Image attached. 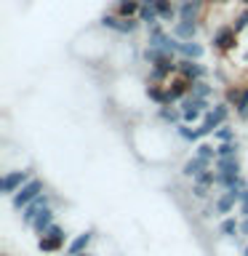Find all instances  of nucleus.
Listing matches in <instances>:
<instances>
[{
    "instance_id": "5",
    "label": "nucleus",
    "mask_w": 248,
    "mask_h": 256,
    "mask_svg": "<svg viewBox=\"0 0 248 256\" xmlns=\"http://www.w3.org/2000/svg\"><path fill=\"white\" fill-rule=\"evenodd\" d=\"M235 46H238V32H235L232 24H222V27L214 30V35H211V48H214V51L230 54Z\"/></svg>"
},
{
    "instance_id": "23",
    "label": "nucleus",
    "mask_w": 248,
    "mask_h": 256,
    "mask_svg": "<svg viewBox=\"0 0 248 256\" xmlns=\"http://www.w3.org/2000/svg\"><path fill=\"white\" fill-rule=\"evenodd\" d=\"M235 155H240V142L238 139L216 144V158H235Z\"/></svg>"
},
{
    "instance_id": "12",
    "label": "nucleus",
    "mask_w": 248,
    "mask_h": 256,
    "mask_svg": "<svg viewBox=\"0 0 248 256\" xmlns=\"http://www.w3.org/2000/svg\"><path fill=\"white\" fill-rule=\"evenodd\" d=\"M179 56H182V59L200 62L206 56V46L200 43V40H182V43H179Z\"/></svg>"
},
{
    "instance_id": "14",
    "label": "nucleus",
    "mask_w": 248,
    "mask_h": 256,
    "mask_svg": "<svg viewBox=\"0 0 248 256\" xmlns=\"http://www.w3.org/2000/svg\"><path fill=\"white\" fill-rule=\"evenodd\" d=\"M51 224H56V211H54L51 206H48V208H43V211L35 216V222L30 224V230L35 232V235H43V232L51 227Z\"/></svg>"
},
{
    "instance_id": "3",
    "label": "nucleus",
    "mask_w": 248,
    "mask_h": 256,
    "mask_svg": "<svg viewBox=\"0 0 248 256\" xmlns=\"http://www.w3.org/2000/svg\"><path fill=\"white\" fill-rule=\"evenodd\" d=\"M43 192H46V182H43V179H38V176H32V179H30V182L24 184V187L11 198V206L16 208V211H22V208H27L32 200H35L38 195H43Z\"/></svg>"
},
{
    "instance_id": "24",
    "label": "nucleus",
    "mask_w": 248,
    "mask_h": 256,
    "mask_svg": "<svg viewBox=\"0 0 248 256\" xmlns=\"http://www.w3.org/2000/svg\"><path fill=\"white\" fill-rule=\"evenodd\" d=\"M232 139H238L235 126H232V123H224V126H219V128L214 131V142H216V144H222V142H232Z\"/></svg>"
},
{
    "instance_id": "4",
    "label": "nucleus",
    "mask_w": 248,
    "mask_h": 256,
    "mask_svg": "<svg viewBox=\"0 0 248 256\" xmlns=\"http://www.w3.org/2000/svg\"><path fill=\"white\" fill-rule=\"evenodd\" d=\"M30 179H32V171H30V168H19V171H6V174H3V179H0V195L14 198L16 192H19Z\"/></svg>"
},
{
    "instance_id": "30",
    "label": "nucleus",
    "mask_w": 248,
    "mask_h": 256,
    "mask_svg": "<svg viewBox=\"0 0 248 256\" xmlns=\"http://www.w3.org/2000/svg\"><path fill=\"white\" fill-rule=\"evenodd\" d=\"M240 235L248 238V216H243V219H240Z\"/></svg>"
},
{
    "instance_id": "25",
    "label": "nucleus",
    "mask_w": 248,
    "mask_h": 256,
    "mask_svg": "<svg viewBox=\"0 0 248 256\" xmlns=\"http://www.w3.org/2000/svg\"><path fill=\"white\" fill-rule=\"evenodd\" d=\"M235 115L240 120H248V88H240V96L235 102Z\"/></svg>"
},
{
    "instance_id": "22",
    "label": "nucleus",
    "mask_w": 248,
    "mask_h": 256,
    "mask_svg": "<svg viewBox=\"0 0 248 256\" xmlns=\"http://www.w3.org/2000/svg\"><path fill=\"white\" fill-rule=\"evenodd\" d=\"M179 107H182V123H190V126H198L206 115V112L198 110V107H187V104H179Z\"/></svg>"
},
{
    "instance_id": "33",
    "label": "nucleus",
    "mask_w": 248,
    "mask_h": 256,
    "mask_svg": "<svg viewBox=\"0 0 248 256\" xmlns=\"http://www.w3.org/2000/svg\"><path fill=\"white\" fill-rule=\"evenodd\" d=\"M240 3H243V6H248V0H240Z\"/></svg>"
},
{
    "instance_id": "29",
    "label": "nucleus",
    "mask_w": 248,
    "mask_h": 256,
    "mask_svg": "<svg viewBox=\"0 0 248 256\" xmlns=\"http://www.w3.org/2000/svg\"><path fill=\"white\" fill-rule=\"evenodd\" d=\"M240 88H243V86H230L227 91H224V102L232 104V110H235V102H238V96H240Z\"/></svg>"
},
{
    "instance_id": "32",
    "label": "nucleus",
    "mask_w": 248,
    "mask_h": 256,
    "mask_svg": "<svg viewBox=\"0 0 248 256\" xmlns=\"http://www.w3.org/2000/svg\"><path fill=\"white\" fill-rule=\"evenodd\" d=\"M78 256H94V254H88V251H86V254H78Z\"/></svg>"
},
{
    "instance_id": "2",
    "label": "nucleus",
    "mask_w": 248,
    "mask_h": 256,
    "mask_svg": "<svg viewBox=\"0 0 248 256\" xmlns=\"http://www.w3.org/2000/svg\"><path fill=\"white\" fill-rule=\"evenodd\" d=\"M38 248L43 254H59L62 248H67V232L59 224H51L43 235H38Z\"/></svg>"
},
{
    "instance_id": "34",
    "label": "nucleus",
    "mask_w": 248,
    "mask_h": 256,
    "mask_svg": "<svg viewBox=\"0 0 248 256\" xmlns=\"http://www.w3.org/2000/svg\"><path fill=\"white\" fill-rule=\"evenodd\" d=\"M246 187H248V184H246Z\"/></svg>"
},
{
    "instance_id": "20",
    "label": "nucleus",
    "mask_w": 248,
    "mask_h": 256,
    "mask_svg": "<svg viewBox=\"0 0 248 256\" xmlns=\"http://www.w3.org/2000/svg\"><path fill=\"white\" fill-rule=\"evenodd\" d=\"M139 22L144 27H152V24H160V14H158V6H144L139 8Z\"/></svg>"
},
{
    "instance_id": "13",
    "label": "nucleus",
    "mask_w": 248,
    "mask_h": 256,
    "mask_svg": "<svg viewBox=\"0 0 248 256\" xmlns=\"http://www.w3.org/2000/svg\"><path fill=\"white\" fill-rule=\"evenodd\" d=\"M171 32H174L179 40H198L200 22H174V24H171Z\"/></svg>"
},
{
    "instance_id": "7",
    "label": "nucleus",
    "mask_w": 248,
    "mask_h": 256,
    "mask_svg": "<svg viewBox=\"0 0 248 256\" xmlns=\"http://www.w3.org/2000/svg\"><path fill=\"white\" fill-rule=\"evenodd\" d=\"M51 206V195H48V192H43V195H38L35 200H32V203L27 206V208H22V224L24 227H30L32 222H35V216L43 211V208H48Z\"/></svg>"
},
{
    "instance_id": "11",
    "label": "nucleus",
    "mask_w": 248,
    "mask_h": 256,
    "mask_svg": "<svg viewBox=\"0 0 248 256\" xmlns=\"http://www.w3.org/2000/svg\"><path fill=\"white\" fill-rule=\"evenodd\" d=\"M166 88H168V99H171V104H179V102L184 99V96L190 94L192 83H190V80H184V78L179 75V78H174Z\"/></svg>"
},
{
    "instance_id": "1",
    "label": "nucleus",
    "mask_w": 248,
    "mask_h": 256,
    "mask_svg": "<svg viewBox=\"0 0 248 256\" xmlns=\"http://www.w3.org/2000/svg\"><path fill=\"white\" fill-rule=\"evenodd\" d=\"M230 115H232V104H227V102H216L211 110L203 115V120L198 123V128H200V136H211L219 126H224V123H230Z\"/></svg>"
},
{
    "instance_id": "9",
    "label": "nucleus",
    "mask_w": 248,
    "mask_h": 256,
    "mask_svg": "<svg viewBox=\"0 0 248 256\" xmlns=\"http://www.w3.org/2000/svg\"><path fill=\"white\" fill-rule=\"evenodd\" d=\"M206 0H179V22H200Z\"/></svg>"
},
{
    "instance_id": "10",
    "label": "nucleus",
    "mask_w": 248,
    "mask_h": 256,
    "mask_svg": "<svg viewBox=\"0 0 248 256\" xmlns=\"http://www.w3.org/2000/svg\"><path fill=\"white\" fill-rule=\"evenodd\" d=\"M214 163H208V160L203 158H198V155H192L190 160H184V166H182V176L184 179H198L200 174L206 171V168H211Z\"/></svg>"
},
{
    "instance_id": "16",
    "label": "nucleus",
    "mask_w": 248,
    "mask_h": 256,
    "mask_svg": "<svg viewBox=\"0 0 248 256\" xmlns=\"http://www.w3.org/2000/svg\"><path fill=\"white\" fill-rule=\"evenodd\" d=\"M144 96L155 104V107H163V104H171V99H168V88L166 86H158V83H147V88H144Z\"/></svg>"
},
{
    "instance_id": "18",
    "label": "nucleus",
    "mask_w": 248,
    "mask_h": 256,
    "mask_svg": "<svg viewBox=\"0 0 248 256\" xmlns=\"http://www.w3.org/2000/svg\"><path fill=\"white\" fill-rule=\"evenodd\" d=\"M174 131H176V136H179L182 142H187V144H198L200 139H203V136H200V128L190 126V123H179Z\"/></svg>"
},
{
    "instance_id": "27",
    "label": "nucleus",
    "mask_w": 248,
    "mask_h": 256,
    "mask_svg": "<svg viewBox=\"0 0 248 256\" xmlns=\"http://www.w3.org/2000/svg\"><path fill=\"white\" fill-rule=\"evenodd\" d=\"M232 27H235L238 35H240L243 30H248V6L243 8V11H238V14H235V19H232Z\"/></svg>"
},
{
    "instance_id": "6",
    "label": "nucleus",
    "mask_w": 248,
    "mask_h": 256,
    "mask_svg": "<svg viewBox=\"0 0 248 256\" xmlns=\"http://www.w3.org/2000/svg\"><path fill=\"white\" fill-rule=\"evenodd\" d=\"M179 75L184 80H190V83H195V80H206L208 78V67L200 64V62H195V59H182L179 56Z\"/></svg>"
},
{
    "instance_id": "8",
    "label": "nucleus",
    "mask_w": 248,
    "mask_h": 256,
    "mask_svg": "<svg viewBox=\"0 0 248 256\" xmlns=\"http://www.w3.org/2000/svg\"><path fill=\"white\" fill-rule=\"evenodd\" d=\"M94 243V230H86L80 232V235H75L67 243V248H64V256H78V254H86L88 246Z\"/></svg>"
},
{
    "instance_id": "19",
    "label": "nucleus",
    "mask_w": 248,
    "mask_h": 256,
    "mask_svg": "<svg viewBox=\"0 0 248 256\" xmlns=\"http://www.w3.org/2000/svg\"><path fill=\"white\" fill-rule=\"evenodd\" d=\"M142 0H115V14L118 16H139Z\"/></svg>"
},
{
    "instance_id": "17",
    "label": "nucleus",
    "mask_w": 248,
    "mask_h": 256,
    "mask_svg": "<svg viewBox=\"0 0 248 256\" xmlns=\"http://www.w3.org/2000/svg\"><path fill=\"white\" fill-rule=\"evenodd\" d=\"M216 232H219L222 238H227V240H235L240 235V222L235 219V216H222V222L216 224Z\"/></svg>"
},
{
    "instance_id": "28",
    "label": "nucleus",
    "mask_w": 248,
    "mask_h": 256,
    "mask_svg": "<svg viewBox=\"0 0 248 256\" xmlns=\"http://www.w3.org/2000/svg\"><path fill=\"white\" fill-rule=\"evenodd\" d=\"M211 187H206V184H198V182H192V195H195L198 200H211Z\"/></svg>"
},
{
    "instance_id": "31",
    "label": "nucleus",
    "mask_w": 248,
    "mask_h": 256,
    "mask_svg": "<svg viewBox=\"0 0 248 256\" xmlns=\"http://www.w3.org/2000/svg\"><path fill=\"white\" fill-rule=\"evenodd\" d=\"M243 256H248V246H246V248H243Z\"/></svg>"
},
{
    "instance_id": "21",
    "label": "nucleus",
    "mask_w": 248,
    "mask_h": 256,
    "mask_svg": "<svg viewBox=\"0 0 248 256\" xmlns=\"http://www.w3.org/2000/svg\"><path fill=\"white\" fill-rule=\"evenodd\" d=\"M192 155L203 158V160H208V163H216V147H214V144H208V142H203V139H200V142L195 144Z\"/></svg>"
},
{
    "instance_id": "15",
    "label": "nucleus",
    "mask_w": 248,
    "mask_h": 256,
    "mask_svg": "<svg viewBox=\"0 0 248 256\" xmlns=\"http://www.w3.org/2000/svg\"><path fill=\"white\" fill-rule=\"evenodd\" d=\"M158 120H163L166 126L176 128L182 123V107L179 104H163V107H158Z\"/></svg>"
},
{
    "instance_id": "26",
    "label": "nucleus",
    "mask_w": 248,
    "mask_h": 256,
    "mask_svg": "<svg viewBox=\"0 0 248 256\" xmlns=\"http://www.w3.org/2000/svg\"><path fill=\"white\" fill-rule=\"evenodd\" d=\"M190 94H195V96H206V99H211L214 96V86L208 83V80H195L190 88Z\"/></svg>"
}]
</instances>
